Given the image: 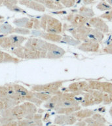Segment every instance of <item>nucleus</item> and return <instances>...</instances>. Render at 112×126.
I'll use <instances>...</instances> for the list:
<instances>
[{
  "mask_svg": "<svg viewBox=\"0 0 112 126\" xmlns=\"http://www.w3.org/2000/svg\"><path fill=\"white\" fill-rule=\"evenodd\" d=\"M14 33L21 35H30L31 33V32L30 30L27 29V28H26L16 27L14 28Z\"/></svg>",
  "mask_w": 112,
  "mask_h": 126,
  "instance_id": "nucleus-28",
  "label": "nucleus"
},
{
  "mask_svg": "<svg viewBox=\"0 0 112 126\" xmlns=\"http://www.w3.org/2000/svg\"><path fill=\"white\" fill-rule=\"evenodd\" d=\"M20 5L26 6V7L34 10L35 11L38 12H45L46 7L44 5L39 3L38 2H36L33 0H23L18 1Z\"/></svg>",
  "mask_w": 112,
  "mask_h": 126,
  "instance_id": "nucleus-12",
  "label": "nucleus"
},
{
  "mask_svg": "<svg viewBox=\"0 0 112 126\" xmlns=\"http://www.w3.org/2000/svg\"><path fill=\"white\" fill-rule=\"evenodd\" d=\"M106 1L108 2V3L110 4V5L112 6V0H106Z\"/></svg>",
  "mask_w": 112,
  "mask_h": 126,
  "instance_id": "nucleus-43",
  "label": "nucleus"
},
{
  "mask_svg": "<svg viewBox=\"0 0 112 126\" xmlns=\"http://www.w3.org/2000/svg\"><path fill=\"white\" fill-rule=\"evenodd\" d=\"M47 57V53L38 51H33L24 46V59L36 60L45 59Z\"/></svg>",
  "mask_w": 112,
  "mask_h": 126,
  "instance_id": "nucleus-10",
  "label": "nucleus"
},
{
  "mask_svg": "<svg viewBox=\"0 0 112 126\" xmlns=\"http://www.w3.org/2000/svg\"><path fill=\"white\" fill-rule=\"evenodd\" d=\"M88 24L94 29L101 32L103 33L109 32L110 28L106 22L101 17L94 16L88 20Z\"/></svg>",
  "mask_w": 112,
  "mask_h": 126,
  "instance_id": "nucleus-8",
  "label": "nucleus"
},
{
  "mask_svg": "<svg viewBox=\"0 0 112 126\" xmlns=\"http://www.w3.org/2000/svg\"><path fill=\"white\" fill-rule=\"evenodd\" d=\"M4 58V52L0 50V63H2L3 62Z\"/></svg>",
  "mask_w": 112,
  "mask_h": 126,
  "instance_id": "nucleus-40",
  "label": "nucleus"
},
{
  "mask_svg": "<svg viewBox=\"0 0 112 126\" xmlns=\"http://www.w3.org/2000/svg\"><path fill=\"white\" fill-rule=\"evenodd\" d=\"M78 11L80 15H81L84 17L87 18L88 19H90V18H91L92 17H94L95 16V13H94V11H93L92 8L88 7H86L85 5L81 7Z\"/></svg>",
  "mask_w": 112,
  "mask_h": 126,
  "instance_id": "nucleus-19",
  "label": "nucleus"
},
{
  "mask_svg": "<svg viewBox=\"0 0 112 126\" xmlns=\"http://www.w3.org/2000/svg\"><path fill=\"white\" fill-rule=\"evenodd\" d=\"M14 89L19 96L20 101H28L35 104L36 106H40L43 101L39 100L34 95L33 91H29L28 89L19 84H13Z\"/></svg>",
  "mask_w": 112,
  "mask_h": 126,
  "instance_id": "nucleus-2",
  "label": "nucleus"
},
{
  "mask_svg": "<svg viewBox=\"0 0 112 126\" xmlns=\"http://www.w3.org/2000/svg\"><path fill=\"white\" fill-rule=\"evenodd\" d=\"M18 125L17 126H30L33 123V120H29L27 119H22V120H17Z\"/></svg>",
  "mask_w": 112,
  "mask_h": 126,
  "instance_id": "nucleus-32",
  "label": "nucleus"
},
{
  "mask_svg": "<svg viewBox=\"0 0 112 126\" xmlns=\"http://www.w3.org/2000/svg\"><path fill=\"white\" fill-rule=\"evenodd\" d=\"M96 9L100 11H107L112 9V7L106 1H102L96 5Z\"/></svg>",
  "mask_w": 112,
  "mask_h": 126,
  "instance_id": "nucleus-26",
  "label": "nucleus"
},
{
  "mask_svg": "<svg viewBox=\"0 0 112 126\" xmlns=\"http://www.w3.org/2000/svg\"><path fill=\"white\" fill-rule=\"evenodd\" d=\"M110 114H111L112 116V108H111V109H110Z\"/></svg>",
  "mask_w": 112,
  "mask_h": 126,
  "instance_id": "nucleus-46",
  "label": "nucleus"
},
{
  "mask_svg": "<svg viewBox=\"0 0 112 126\" xmlns=\"http://www.w3.org/2000/svg\"><path fill=\"white\" fill-rule=\"evenodd\" d=\"M66 54V51L54 43H49L46 58L49 59H60Z\"/></svg>",
  "mask_w": 112,
  "mask_h": 126,
  "instance_id": "nucleus-9",
  "label": "nucleus"
},
{
  "mask_svg": "<svg viewBox=\"0 0 112 126\" xmlns=\"http://www.w3.org/2000/svg\"><path fill=\"white\" fill-rule=\"evenodd\" d=\"M39 36L46 41L57 42V43H60L62 39V36L60 34L49 33V32H47L45 31H41Z\"/></svg>",
  "mask_w": 112,
  "mask_h": 126,
  "instance_id": "nucleus-16",
  "label": "nucleus"
},
{
  "mask_svg": "<svg viewBox=\"0 0 112 126\" xmlns=\"http://www.w3.org/2000/svg\"><path fill=\"white\" fill-rule=\"evenodd\" d=\"M31 20L33 22V29L35 30H39L41 29V26H40V20H38L36 18H30Z\"/></svg>",
  "mask_w": 112,
  "mask_h": 126,
  "instance_id": "nucleus-35",
  "label": "nucleus"
},
{
  "mask_svg": "<svg viewBox=\"0 0 112 126\" xmlns=\"http://www.w3.org/2000/svg\"><path fill=\"white\" fill-rule=\"evenodd\" d=\"M49 43V42H47L45 39L31 37L27 39L24 46L33 51L47 53Z\"/></svg>",
  "mask_w": 112,
  "mask_h": 126,
  "instance_id": "nucleus-4",
  "label": "nucleus"
},
{
  "mask_svg": "<svg viewBox=\"0 0 112 126\" xmlns=\"http://www.w3.org/2000/svg\"><path fill=\"white\" fill-rule=\"evenodd\" d=\"M47 16H48L47 15H43L41 17V20H40V26H41V28L45 32L46 30V28H47Z\"/></svg>",
  "mask_w": 112,
  "mask_h": 126,
  "instance_id": "nucleus-34",
  "label": "nucleus"
},
{
  "mask_svg": "<svg viewBox=\"0 0 112 126\" xmlns=\"http://www.w3.org/2000/svg\"><path fill=\"white\" fill-rule=\"evenodd\" d=\"M3 22H4V20H0V24H1V23H3Z\"/></svg>",
  "mask_w": 112,
  "mask_h": 126,
  "instance_id": "nucleus-47",
  "label": "nucleus"
},
{
  "mask_svg": "<svg viewBox=\"0 0 112 126\" xmlns=\"http://www.w3.org/2000/svg\"><path fill=\"white\" fill-rule=\"evenodd\" d=\"M9 37L11 41V49L22 46V44L28 39L26 37H24L21 35H18V34H11L9 35Z\"/></svg>",
  "mask_w": 112,
  "mask_h": 126,
  "instance_id": "nucleus-15",
  "label": "nucleus"
},
{
  "mask_svg": "<svg viewBox=\"0 0 112 126\" xmlns=\"http://www.w3.org/2000/svg\"><path fill=\"white\" fill-rule=\"evenodd\" d=\"M66 19L70 22V25L73 28H78L81 26L88 24V20L79 13H71L68 15Z\"/></svg>",
  "mask_w": 112,
  "mask_h": 126,
  "instance_id": "nucleus-7",
  "label": "nucleus"
},
{
  "mask_svg": "<svg viewBox=\"0 0 112 126\" xmlns=\"http://www.w3.org/2000/svg\"><path fill=\"white\" fill-rule=\"evenodd\" d=\"M33 93H34V95L38 99L41 100L43 102V101H47V100H49L52 97V96H53L52 94L44 92H35V91H33Z\"/></svg>",
  "mask_w": 112,
  "mask_h": 126,
  "instance_id": "nucleus-24",
  "label": "nucleus"
},
{
  "mask_svg": "<svg viewBox=\"0 0 112 126\" xmlns=\"http://www.w3.org/2000/svg\"><path fill=\"white\" fill-rule=\"evenodd\" d=\"M101 91L104 93H107L112 96V83L110 82H102Z\"/></svg>",
  "mask_w": 112,
  "mask_h": 126,
  "instance_id": "nucleus-23",
  "label": "nucleus"
},
{
  "mask_svg": "<svg viewBox=\"0 0 112 126\" xmlns=\"http://www.w3.org/2000/svg\"><path fill=\"white\" fill-rule=\"evenodd\" d=\"M63 31L62 24L59 20L51 16H47V28L45 32L49 33L60 34Z\"/></svg>",
  "mask_w": 112,
  "mask_h": 126,
  "instance_id": "nucleus-5",
  "label": "nucleus"
},
{
  "mask_svg": "<svg viewBox=\"0 0 112 126\" xmlns=\"http://www.w3.org/2000/svg\"><path fill=\"white\" fill-rule=\"evenodd\" d=\"M0 99L3 102L4 106H5V109L13 108V107L16 106V105L19 104L21 102L20 101H18V100H14V99L10 98L9 96L0 97Z\"/></svg>",
  "mask_w": 112,
  "mask_h": 126,
  "instance_id": "nucleus-20",
  "label": "nucleus"
},
{
  "mask_svg": "<svg viewBox=\"0 0 112 126\" xmlns=\"http://www.w3.org/2000/svg\"><path fill=\"white\" fill-rule=\"evenodd\" d=\"M18 1H23V0H18Z\"/></svg>",
  "mask_w": 112,
  "mask_h": 126,
  "instance_id": "nucleus-48",
  "label": "nucleus"
},
{
  "mask_svg": "<svg viewBox=\"0 0 112 126\" xmlns=\"http://www.w3.org/2000/svg\"><path fill=\"white\" fill-rule=\"evenodd\" d=\"M3 4V0H0V7H1Z\"/></svg>",
  "mask_w": 112,
  "mask_h": 126,
  "instance_id": "nucleus-44",
  "label": "nucleus"
},
{
  "mask_svg": "<svg viewBox=\"0 0 112 126\" xmlns=\"http://www.w3.org/2000/svg\"><path fill=\"white\" fill-rule=\"evenodd\" d=\"M66 30L75 39L83 42L92 41L100 43L104 38V34L102 32L90 27V26H87V24L78 28H73L70 25Z\"/></svg>",
  "mask_w": 112,
  "mask_h": 126,
  "instance_id": "nucleus-1",
  "label": "nucleus"
},
{
  "mask_svg": "<svg viewBox=\"0 0 112 126\" xmlns=\"http://www.w3.org/2000/svg\"><path fill=\"white\" fill-rule=\"evenodd\" d=\"M88 85L91 90H97L101 91L102 81L95 80L88 81Z\"/></svg>",
  "mask_w": 112,
  "mask_h": 126,
  "instance_id": "nucleus-27",
  "label": "nucleus"
},
{
  "mask_svg": "<svg viewBox=\"0 0 112 126\" xmlns=\"http://www.w3.org/2000/svg\"><path fill=\"white\" fill-rule=\"evenodd\" d=\"M77 49L86 53H96L100 49V43L97 42H83L77 45Z\"/></svg>",
  "mask_w": 112,
  "mask_h": 126,
  "instance_id": "nucleus-11",
  "label": "nucleus"
},
{
  "mask_svg": "<svg viewBox=\"0 0 112 126\" xmlns=\"http://www.w3.org/2000/svg\"><path fill=\"white\" fill-rule=\"evenodd\" d=\"M9 11H11L17 12V13H24V14L26 13V12L24 10L22 9V8L20 7L19 6H18L17 5L13 6V7L9 10Z\"/></svg>",
  "mask_w": 112,
  "mask_h": 126,
  "instance_id": "nucleus-36",
  "label": "nucleus"
},
{
  "mask_svg": "<svg viewBox=\"0 0 112 126\" xmlns=\"http://www.w3.org/2000/svg\"></svg>",
  "mask_w": 112,
  "mask_h": 126,
  "instance_id": "nucleus-49",
  "label": "nucleus"
},
{
  "mask_svg": "<svg viewBox=\"0 0 112 126\" xmlns=\"http://www.w3.org/2000/svg\"><path fill=\"white\" fill-rule=\"evenodd\" d=\"M44 5L47 9L55 11H59L65 8L58 0H45Z\"/></svg>",
  "mask_w": 112,
  "mask_h": 126,
  "instance_id": "nucleus-17",
  "label": "nucleus"
},
{
  "mask_svg": "<svg viewBox=\"0 0 112 126\" xmlns=\"http://www.w3.org/2000/svg\"><path fill=\"white\" fill-rule=\"evenodd\" d=\"M60 42L71 45H79L81 43V41L77 40L73 37H71V36L68 35H64V36H62V39Z\"/></svg>",
  "mask_w": 112,
  "mask_h": 126,
  "instance_id": "nucleus-21",
  "label": "nucleus"
},
{
  "mask_svg": "<svg viewBox=\"0 0 112 126\" xmlns=\"http://www.w3.org/2000/svg\"><path fill=\"white\" fill-rule=\"evenodd\" d=\"M5 109V106L3 101L0 99V112H1L2 110H3Z\"/></svg>",
  "mask_w": 112,
  "mask_h": 126,
  "instance_id": "nucleus-41",
  "label": "nucleus"
},
{
  "mask_svg": "<svg viewBox=\"0 0 112 126\" xmlns=\"http://www.w3.org/2000/svg\"><path fill=\"white\" fill-rule=\"evenodd\" d=\"M11 47L12 44L11 39H10L9 35H6L4 37L3 41L0 47H1L3 49H11Z\"/></svg>",
  "mask_w": 112,
  "mask_h": 126,
  "instance_id": "nucleus-29",
  "label": "nucleus"
},
{
  "mask_svg": "<svg viewBox=\"0 0 112 126\" xmlns=\"http://www.w3.org/2000/svg\"><path fill=\"white\" fill-rule=\"evenodd\" d=\"M18 121L17 120H12L9 122L5 123L1 125V126H17Z\"/></svg>",
  "mask_w": 112,
  "mask_h": 126,
  "instance_id": "nucleus-38",
  "label": "nucleus"
},
{
  "mask_svg": "<svg viewBox=\"0 0 112 126\" xmlns=\"http://www.w3.org/2000/svg\"><path fill=\"white\" fill-rule=\"evenodd\" d=\"M100 17H101L103 19H106L109 22H111L112 20V9L111 10L105 11V13L100 15Z\"/></svg>",
  "mask_w": 112,
  "mask_h": 126,
  "instance_id": "nucleus-33",
  "label": "nucleus"
},
{
  "mask_svg": "<svg viewBox=\"0 0 112 126\" xmlns=\"http://www.w3.org/2000/svg\"><path fill=\"white\" fill-rule=\"evenodd\" d=\"M13 23L16 26V27H22L26 28L27 29L31 30L33 29V23L31 21V19L28 17H22L18 18H14L13 21Z\"/></svg>",
  "mask_w": 112,
  "mask_h": 126,
  "instance_id": "nucleus-13",
  "label": "nucleus"
},
{
  "mask_svg": "<svg viewBox=\"0 0 112 126\" xmlns=\"http://www.w3.org/2000/svg\"><path fill=\"white\" fill-rule=\"evenodd\" d=\"M82 1L84 5H88L94 3L95 2V0H82Z\"/></svg>",
  "mask_w": 112,
  "mask_h": 126,
  "instance_id": "nucleus-39",
  "label": "nucleus"
},
{
  "mask_svg": "<svg viewBox=\"0 0 112 126\" xmlns=\"http://www.w3.org/2000/svg\"><path fill=\"white\" fill-rule=\"evenodd\" d=\"M103 52L106 54H110L112 55V43H110L109 45H108L106 47H105L103 49Z\"/></svg>",
  "mask_w": 112,
  "mask_h": 126,
  "instance_id": "nucleus-37",
  "label": "nucleus"
},
{
  "mask_svg": "<svg viewBox=\"0 0 112 126\" xmlns=\"http://www.w3.org/2000/svg\"><path fill=\"white\" fill-rule=\"evenodd\" d=\"M14 27L7 22H3L0 24V33L3 35H11L14 33Z\"/></svg>",
  "mask_w": 112,
  "mask_h": 126,
  "instance_id": "nucleus-18",
  "label": "nucleus"
},
{
  "mask_svg": "<svg viewBox=\"0 0 112 126\" xmlns=\"http://www.w3.org/2000/svg\"><path fill=\"white\" fill-rule=\"evenodd\" d=\"M33 1H35L38 2V3H41V4H43V5H44L45 0H33Z\"/></svg>",
  "mask_w": 112,
  "mask_h": 126,
  "instance_id": "nucleus-42",
  "label": "nucleus"
},
{
  "mask_svg": "<svg viewBox=\"0 0 112 126\" xmlns=\"http://www.w3.org/2000/svg\"><path fill=\"white\" fill-rule=\"evenodd\" d=\"M0 48H1V47H0Z\"/></svg>",
  "mask_w": 112,
  "mask_h": 126,
  "instance_id": "nucleus-51",
  "label": "nucleus"
},
{
  "mask_svg": "<svg viewBox=\"0 0 112 126\" xmlns=\"http://www.w3.org/2000/svg\"><path fill=\"white\" fill-rule=\"evenodd\" d=\"M4 20V17L0 15V20Z\"/></svg>",
  "mask_w": 112,
  "mask_h": 126,
  "instance_id": "nucleus-45",
  "label": "nucleus"
},
{
  "mask_svg": "<svg viewBox=\"0 0 112 126\" xmlns=\"http://www.w3.org/2000/svg\"><path fill=\"white\" fill-rule=\"evenodd\" d=\"M65 81H56L53 82L41 85H33L31 87V91L35 92H44L52 95L58 94L59 89L62 86Z\"/></svg>",
  "mask_w": 112,
  "mask_h": 126,
  "instance_id": "nucleus-3",
  "label": "nucleus"
},
{
  "mask_svg": "<svg viewBox=\"0 0 112 126\" xmlns=\"http://www.w3.org/2000/svg\"><path fill=\"white\" fill-rule=\"evenodd\" d=\"M76 122V117L73 115H59L55 119V124L58 125L73 124Z\"/></svg>",
  "mask_w": 112,
  "mask_h": 126,
  "instance_id": "nucleus-14",
  "label": "nucleus"
},
{
  "mask_svg": "<svg viewBox=\"0 0 112 126\" xmlns=\"http://www.w3.org/2000/svg\"><path fill=\"white\" fill-rule=\"evenodd\" d=\"M76 1L77 0H60V1L64 7L70 8L75 5Z\"/></svg>",
  "mask_w": 112,
  "mask_h": 126,
  "instance_id": "nucleus-31",
  "label": "nucleus"
},
{
  "mask_svg": "<svg viewBox=\"0 0 112 126\" xmlns=\"http://www.w3.org/2000/svg\"><path fill=\"white\" fill-rule=\"evenodd\" d=\"M18 3V0H3V5L7 8L8 9L10 10L13 6L17 5Z\"/></svg>",
  "mask_w": 112,
  "mask_h": 126,
  "instance_id": "nucleus-30",
  "label": "nucleus"
},
{
  "mask_svg": "<svg viewBox=\"0 0 112 126\" xmlns=\"http://www.w3.org/2000/svg\"><path fill=\"white\" fill-rule=\"evenodd\" d=\"M1 123H0V126H1Z\"/></svg>",
  "mask_w": 112,
  "mask_h": 126,
  "instance_id": "nucleus-50",
  "label": "nucleus"
},
{
  "mask_svg": "<svg viewBox=\"0 0 112 126\" xmlns=\"http://www.w3.org/2000/svg\"><path fill=\"white\" fill-rule=\"evenodd\" d=\"M21 61V60L18 59V57H15L12 56L8 53L4 52V58L3 62L4 63H14V64H18Z\"/></svg>",
  "mask_w": 112,
  "mask_h": 126,
  "instance_id": "nucleus-22",
  "label": "nucleus"
},
{
  "mask_svg": "<svg viewBox=\"0 0 112 126\" xmlns=\"http://www.w3.org/2000/svg\"><path fill=\"white\" fill-rule=\"evenodd\" d=\"M93 114V112L90 110H79L78 112H77L76 113H75L74 116L75 117H77L79 118H88L91 116V115Z\"/></svg>",
  "mask_w": 112,
  "mask_h": 126,
  "instance_id": "nucleus-25",
  "label": "nucleus"
},
{
  "mask_svg": "<svg viewBox=\"0 0 112 126\" xmlns=\"http://www.w3.org/2000/svg\"><path fill=\"white\" fill-rule=\"evenodd\" d=\"M68 91L75 95H79L83 93L90 91V89L88 85V82L86 81H81L73 82L69 85Z\"/></svg>",
  "mask_w": 112,
  "mask_h": 126,
  "instance_id": "nucleus-6",
  "label": "nucleus"
}]
</instances>
